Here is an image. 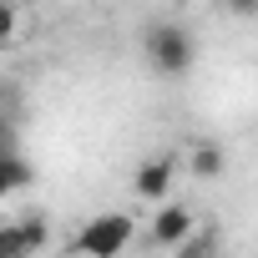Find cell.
I'll list each match as a JSON object with an SVG mask.
<instances>
[{
  "label": "cell",
  "mask_w": 258,
  "mask_h": 258,
  "mask_svg": "<svg viewBox=\"0 0 258 258\" xmlns=\"http://www.w3.org/2000/svg\"><path fill=\"white\" fill-rule=\"evenodd\" d=\"M46 238H51V223H46L41 213H31V218H21V223H6V233H0L6 258H31V253L46 248Z\"/></svg>",
  "instance_id": "277c9868"
},
{
  "label": "cell",
  "mask_w": 258,
  "mask_h": 258,
  "mask_svg": "<svg viewBox=\"0 0 258 258\" xmlns=\"http://www.w3.org/2000/svg\"><path fill=\"white\" fill-rule=\"evenodd\" d=\"M192 233H198L192 208H182V203H162L157 208V218H152V243L157 248H182Z\"/></svg>",
  "instance_id": "3957f363"
},
{
  "label": "cell",
  "mask_w": 258,
  "mask_h": 258,
  "mask_svg": "<svg viewBox=\"0 0 258 258\" xmlns=\"http://www.w3.org/2000/svg\"><path fill=\"white\" fill-rule=\"evenodd\" d=\"M142 51H147V66H152L157 76H182V71L192 66V36H187L182 26H172V21L147 26Z\"/></svg>",
  "instance_id": "6da1fadb"
},
{
  "label": "cell",
  "mask_w": 258,
  "mask_h": 258,
  "mask_svg": "<svg viewBox=\"0 0 258 258\" xmlns=\"http://www.w3.org/2000/svg\"><path fill=\"white\" fill-rule=\"evenodd\" d=\"M223 142L218 137H198L192 147H187V167H192V177H203V182H213L218 172H223Z\"/></svg>",
  "instance_id": "8992f818"
},
{
  "label": "cell",
  "mask_w": 258,
  "mask_h": 258,
  "mask_svg": "<svg viewBox=\"0 0 258 258\" xmlns=\"http://www.w3.org/2000/svg\"><path fill=\"white\" fill-rule=\"evenodd\" d=\"M31 187V167L21 152H6V192H26Z\"/></svg>",
  "instance_id": "ba28073f"
},
{
  "label": "cell",
  "mask_w": 258,
  "mask_h": 258,
  "mask_svg": "<svg viewBox=\"0 0 258 258\" xmlns=\"http://www.w3.org/2000/svg\"><path fill=\"white\" fill-rule=\"evenodd\" d=\"M223 11L238 16V21H253V16H258V0H223Z\"/></svg>",
  "instance_id": "9c48e42d"
},
{
  "label": "cell",
  "mask_w": 258,
  "mask_h": 258,
  "mask_svg": "<svg viewBox=\"0 0 258 258\" xmlns=\"http://www.w3.org/2000/svg\"><path fill=\"white\" fill-rule=\"evenodd\" d=\"M172 258H218V228H213V223L198 228L182 248H172Z\"/></svg>",
  "instance_id": "52a82bcc"
},
{
  "label": "cell",
  "mask_w": 258,
  "mask_h": 258,
  "mask_svg": "<svg viewBox=\"0 0 258 258\" xmlns=\"http://www.w3.org/2000/svg\"><path fill=\"white\" fill-rule=\"evenodd\" d=\"M172 157L162 152V157H147L142 167H137V177H132V192L142 198V203H162L167 192H172Z\"/></svg>",
  "instance_id": "5b68a950"
},
{
  "label": "cell",
  "mask_w": 258,
  "mask_h": 258,
  "mask_svg": "<svg viewBox=\"0 0 258 258\" xmlns=\"http://www.w3.org/2000/svg\"><path fill=\"white\" fill-rule=\"evenodd\" d=\"M126 243H132V218H126V213H101V218H91L81 228L76 253L81 258H116Z\"/></svg>",
  "instance_id": "7a4b0ae2"
}]
</instances>
